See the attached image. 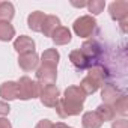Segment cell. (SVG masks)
<instances>
[{"mask_svg":"<svg viewBox=\"0 0 128 128\" xmlns=\"http://www.w3.org/2000/svg\"><path fill=\"white\" fill-rule=\"evenodd\" d=\"M41 84L36 80H32L30 77L24 76L17 82V98L27 101V100H33V98H39L41 94Z\"/></svg>","mask_w":128,"mask_h":128,"instance_id":"obj_1","label":"cell"},{"mask_svg":"<svg viewBox=\"0 0 128 128\" xmlns=\"http://www.w3.org/2000/svg\"><path fill=\"white\" fill-rule=\"evenodd\" d=\"M72 29H74L77 36L89 38V36L94 35V32L96 29V20L92 15H83V17H80V18H77L74 21Z\"/></svg>","mask_w":128,"mask_h":128,"instance_id":"obj_2","label":"cell"},{"mask_svg":"<svg viewBox=\"0 0 128 128\" xmlns=\"http://www.w3.org/2000/svg\"><path fill=\"white\" fill-rule=\"evenodd\" d=\"M39 100L42 102V106L54 108L56 104L60 100V90L57 89L56 84H48V86H42L41 88V94H39Z\"/></svg>","mask_w":128,"mask_h":128,"instance_id":"obj_3","label":"cell"},{"mask_svg":"<svg viewBox=\"0 0 128 128\" xmlns=\"http://www.w3.org/2000/svg\"><path fill=\"white\" fill-rule=\"evenodd\" d=\"M54 108H56L57 114H59L62 119L70 118V116H77V114H80V113L83 112V106H80V104H72V102H70V101H66V100H63L62 96H60V100H59V102L56 104Z\"/></svg>","mask_w":128,"mask_h":128,"instance_id":"obj_4","label":"cell"},{"mask_svg":"<svg viewBox=\"0 0 128 128\" xmlns=\"http://www.w3.org/2000/svg\"><path fill=\"white\" fill-rule=\"evenodd\" d=\"M57 78V70L51 68V66H44L41 65L36 70V82L41 86H48V84H54Z\"/></svg>","mask_w":128,"mask_h":128,"instance_id":"obj_5","label":"cell"},{"mask_svg":"<svg viewBox=\"0 0 128 128\" xmlns=\"http://www.w3.org/2000/svg\"><path fill=\"white\" fill-rule=\"evenodd\" d=\"M108 12H110L112 20L119 21V23L126 21V18H128V2H125V0L113 2L108 6Z\"/></svg>","mask_w":128,"mask_h":128,"instance_id":"obj_6","label":"cell"},{"mask_svg":"<svg viewBox=\"0 0 128 128\" xmlns=\"http://www.w3.org/2000/svg\"><path fill=\"white\" fill-rule=\"evenodd\" d=\"M80 51H82L90 62H94V60H96V59L102 54V47L98 44V41H95V39H88V41L83 42Z\"/></svg>","mask_w":128,"mask_h":128,"instance_id":"obj_7","label":"cell"},{"mask_svg":"<svg viewBox=\"0 0 128 128\" xmlns=\"http://www.w3.org/2000/svg\"><path fill=\"white\" fill-rule=\"evenodd\" d=\"M38 63H39V56L36 53H26V54H20L18 56V65L26 72L36 70Z\"/></svg>","mask_w":128,"mask_h":128,"instance_id":"obj_8","label":"cell"},{"mask_svg":"<svg viewBox=\"0 0 128 128\" xmlns=\"http://www.w3.org/2000/svg\"><path fill=\"white\" fill-rule=\"evenodd\" d=\"M122 95H124L122 90L118 89L114 84H108V83H107V84H104L102 89H101V98H102L104 104H110V106H113L114 101L119 100Z\"/></svg>","mask_w":128,"mask_h":128,"instance_id":"obj_9","label":"cell"},{"mask_svg":"<svg viewBox=\"0 0 128 128\" xmlns=\"http://www.w3.org/2000/svg\"><path fill=\"white\" fill-rule=\"evenodd\" d=\"M63 100H66L72 104H80L83 106L84 100H86V94L80 89V86H70L65 89V92H63Z\"/></svg>","mask_w":128,"mask_h":128,"instance_id":"obj_10","label":"cell"},{"mask_svg":"<svg viewBox=\"0 0 128 128\" xmlns=\"http://www.w3.org/2000/svg\"><path fill=\"white\" fill-rule=\"evenodd\" d=\"M14 48L18 54H26V53H35V41L26 35L18 36L14 41Z\"/></svg>","mask_w":128,"mask_h":128,"instance_id":"obj_11","label":"cell"},{"mask_svg":"<svg viewBox=\"0 0 128 128\" xmlns=\"http://www.w3.org/2000/svg\"><path fill=\"white\" fill-rule=\"evenodd\" d=\"M88 76H90L101 88H102L104 84H107V80H108V77H110L107 68L102 66V65H92V66L89 68V74H88Z\"/></svg>","mask_w":128,"mask_h":128,"instance_id":"obj_12","label":"cell"},{"mask_svg":"<svg viewBox=\"0 0 128 128\" xmlns=\"http://www.w3.org/2000/svg\"><path fill=\"white\" fill-rule=\"evenodd\" d=\"M51 39L54 42V45H66L71 42L72 36H71V30L68 27H63V26H59L53 35H51Z\"/></svg>","mask_w":128,"mask_h":128,"instance_id":"obj_13","label":"cell"},{"mask_svg":"<svg viewBox=\"0 0 128 128\" xmlns=\"http://www.w3.org/2000/svg\"><path fill=\"white\" fill-rule=\"evenodd\" d=\"M70 60L77 70H88L92 66V62L80 51V50H72L70 53Z\"/></svg>","mask_w":128,"mask_h":128,"instance_id":"obj_14","label":"cell"},{"mask_svg":"<svg viewBox=\"0 0 128 128\" xmlns=\"http://www.w3.org/2000/svg\"><path fill=\"white\" fill-rule=\"evenodd\" d=\"M60 54L56 48H48L41 54V65L44 66H51V68H57V63H59Z\"/></svg>","mask_w":128,"mask_h":128,"instance_id":"obj_15","label":"cell"},{"mask_svg":"<svg viewBox=\"0 0 128 128\" xmlns=\"http://www.w3.org/2000/svg\"><path fill=\"white\" fill-rule=\"evenodd\" d=\"M45 17H47V15H45L44 12H41V11L32 12V14L27 17V26H29V29L33 30V32H41Z\"/></svg>","mask_w":128,"mask_h":128,"instance_id":"obj_16","label":"cell"},{"mask_svg":"<svg viewBox=\"0 0 128 128\" xmlns=\"http://www.w3.org/2000/svg\"><path fill=\"white\" fill-rule=\"evenodd\" d=\"M0 96L5 101L17 100V82H5L0 86Z\"/></svg>","mask_w":128,"mask_h":128,"instance_id":"obj_17","label":"cell"},{"mask_svg":"<svg viewBox=\"0 0 128 128\" xmlns=\"http://www.w3.org/2000/svg\"><path fill=\"white\" fill-rule=\"evenodd\" d=\"M104 122L101 118L96 114V112H86L82 118V125L83 128H101Z\"/></svg>","mask_w":128,"mask_h":128,"instance_id":"obj_18","label":"cell"},{"mask_svg":"<svg viewBox=\"0 0 128 128\" xmlns=\"http://www.w3.org/2000/svg\"><path fill=\"white\" fill-rule=\"evenodd\" d=\"M59 26H60L59 17H56V15H47L45 20H44V24H42L41 32L44 33V36H50V38H51L53 32H54Z\"/></svg>","mask_w":128,"mask_h":128,"instance_id":"obj_19","label":"cell"},{"mask_svg":"<svg viewBox=\"0 0 128 128\" xmlns=\"http://www.w3.org/2000/svg\"><path fill=\"white\" fill-rule=\"evenodd\" d=\"M96 114L101 118V120L102 122H107V120H113L114 119V116H116V113H114V108H113V106H110V104H100L98 107H96Z\"/></svg>","mask_w":128,"mask_h":128,"instance_id":"obj_20","label":"cell"},{"mask_svg":"<svg viewBox=\"0 0 128 128\" xmlns=\"http://www.w3.org/2000/svg\"><path fill=\"white\" fill-rule=\"evenodd\" d=\"M15 15V8L11 2H0V21L9 23Z\"/></svg>","mask_w":128,"mask_h":128,"instance_id":"obj_21","label":"cell"},{"mask_svg":"<svg viewBox=\"0 0 128 128\" xmlns=\"http://www.w3.org/2000/svg\"><path fill=\"white\" fill-rule=\"evenodd\" d=\"M15 36V29L12 24L6 21H0V41L2 42H9Z\"/></svg>","mask_w":128,"mask_h":128,"instance_id":"obj_22","label":"cell"},{"mask_svg":"<svg viewBox=\"0 0 128 128\" xmlns=\"http://www.w3.org/2000/svg\"><path fill=\"white\" fill-rule=\"evenodd\" d=\"M101 86L90 77V76H86L82 82H80V89L86 94V95H90V94H95Z\"/></svg>","mask_w":128,"mask_h":128,"instance_id":"obj_23","label":"cell"},{"mask_svg":"<svg viewBox=\"0 0 128 128\" xmlns=\"http://www.w3.org/2000/svg\"><path fill=\"white\" fill-rule=\"evenodd\" d=\"M113 108H114V113H118L120 116H125L128 113V96L122 95L119 100H116L114 104H113Z\"/></svg>","mask_w":128,"mask_h":128,"instance_id":"obj_24","label":"cell"},{"mask_svg":"<svg viewBox=\"0 0 128 128\" xmlns=\"http://www.w3.org/2000/svg\"><path fill=\"white\" fill-rule=\"evenodd\" d=\"M86 6H88L89 12H92L94 15H98V14H101V12L104 11L106 2H104V0H92V2L86 3Z\"/></svg>","mask_w":128,"mask_h":128,"instance_id":"obj_25","label":"cell"},{"mask_svg":"<svg viewBox=\"0 0 128 128\" xmlns=\"http://www.w3.org/2000/svg\"><path fill=\"white\" fill-rule=\"evenodd\" d=\"M112 128H128V120L126 119L112 120Z\"/></svg>","mask_w":128,"mask_h":128,"instance_id":"obj_26","label":"cell"},{"mask_svg":"<svg viewBox=\"0 0 128 128\" xmlns=\"http://www.w3.org/2000/svg\"><path fill=\"white\" fill-rule=\"evenodd\" d=\"M9 110H11L9 104H8V102H5V101H2V100H0V116H6V114L9 113Z\"/></svg>","mask_w":128,"mask_h":128,"instance_id":"obj_27","label":"cell"},{"mask_svg":"<svg viewBox=\"0 0 128 128\" xmlns=\"http://www.w3.org/2000/svg\"><path fill=\"white\" fill-rule=\"evenodd\" d=\"M51 126H53V122H51V120H48V119H42V120H39V122L36 124L35 128H51Z\"/></svg>","mask_w":128,"mask_h":128,"instance_id":"obj_28","label":"cell"},{"mask_svg":"<svg viewBox=\"0 0 128 128\" xmlns=\"http://www.w3.org/2000/svg\"><path fill=\"white\" fill-rule=\"evenodd\" d=\"M0 128H12V124L6 118H0Z\"/></svg>","mask_w":128,"mask_h":128,"instance_id":"obj_29","label":"cell"},{"mask_svg":"<svg viewBox=\"0 0 128 128\" xmlns=\"http://www.w3.org/2000/svg\"><path fill=\"white\" fill-rule=\"evenodd\" d=\"M51 128H72V126H68L66 124H63V122H56V124H53Z\"/></svg>","mask_w":128,"mask_h":128,"instance_id":"obj_30","label":"cell"},{"mask_svg":"<svg viewBox=\"0 0 128 128\" xmlns=\"http://www.w3.org/2000/svg\"><path fill=\"white\" fill-rule=\"evenodd\" d=\"M74 6H80V8H83V6H86V3H72Z\"/></svg>","mask_w":128,"mask_h":128,"instance_id":"obj_31","label":"cell"}]
</instances>
